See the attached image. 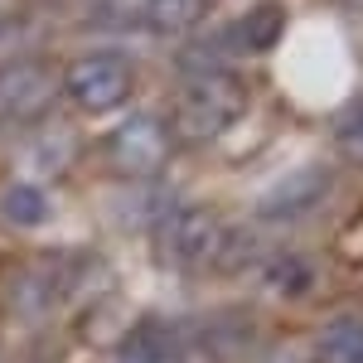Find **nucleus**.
<instances>
[{
  "mask_svg": "<svg viewBox=\"0 0 363 363\" xmlns=\"http://www.w3.org/2000/svg\"><path fill=\"white\" fill-rule=\"evenodd\" d=\"M247 112V87L233 68H203L189 73L174 92V136L189 145H208L233 131Z\"/></svg>",
  "mask_w": 363,
  "mask_h": 363,
  "instance_id": "f257e3e1",
  "label": "nucleus"
},
{
  "mask_svg": "<svg viewBox=\"0 0 363 363\" xmlns=\"http://www.w3.org/2000/svg\"><path fill=\"white\" fill-rule=\"evenodd\" d=\"M63 87H68V97H73L78 112L107 116V112L131 102V92H136V63L121 49H92V54L68 63Z\"/></svg>",
  "mask_w": 363,
  "mask_h": 363,
  "instance_id": "f03ea898",
  "label": "nucleus"
},
{
  "mask_svg": "<svg viewBox=\"0 0 363 363\" xmlns=\"http://www.w3.org/2000/svg\"><path fill=\"white\" fill-rule=\"evenodd\" d=\"M228 233L223 218L213 208H174L160 228V242H165L169 267L179 272H218L228 252Z\"/></svg>",
  "mask_w": 363,
  "mask_h": 363,
  "instance_id": "7ed1b4c3",
  "label": "nucleus"
},
{
  "mask_svg": "<svg viewBox=\"0 0 363 363\" xmlns=\"http://www.w3.org/2000/svg\"><path fill=\"white\" fill-rule=\"evenodd\" d=\"M58 78L44 58H20L0 68V126H29L49 112Z\"/></svg>",
  "mask_w": 363,
  "mask_h": 363,
  "instance_id": "20e7f679",
  "label": "nucleus"
},
{
  "mask_svg": "<svg viewBox=\"0 0 363 363\" xmlns=\"http://www.w3.org/2000/svg\"><path fill=\"white\" fill-rule=\"evenodd\" d=\"M107 160L131 179H155L169 160V131L160 116H126L107 140Z\"/></svg>",
  "mask_w": 363,
  "mask_h": 363,
  "instance_id": "39448f33",
  "label": "nucleus"
},
{
  "mask_svg": "<svg viewBox=\"0 0 363 363\" xmlns=\"http://www.w3.org/2000/svg\"><path fill=\"white\" fill-rule=\"evenodd\" d=\"M335 189V174L330 165H306V169H291L286 179H277L267 194L257 199V223L262 228H277V223H296V218H306L315 213L325 194Z\"/></svg>",
  "mask_w": 363,
  "mask_h": 363,
  "instance_id": "423d86ee",
  "label": "nucleus"
},
{
  "mask_svg": "<svg viewBox=\"0 0 363 363\" xmlns=\"http://www.w3.org/2000/svg\"><path fill=\"white\" fill-rule=\"evenodd\" d=\"M78 257H68V252H44L39 262H29L25 272L15 277L10 286V296H15V310H25V315H44V310L63 306L68 296H73V286H78Z\"/></svg>",
  "mask_w": 363,
  "mask_h": 363,
  "instance_id": "0eeeda50",
  "label": "nucleus"
},
{
  "mask_svg": "<svg viewBox=\"0 0 363 363\" xmlns=\"http://www.w3.org/2000/svg\"><path fill=\"white\" fill-rule=\"evenodd\" d=\"M281 34H286V5L281 0H257L247 15H238L233 25L223 29V44L228 54H267V49H277Z\"/></svg>",
  "mask_w": 363,
  "mask_h": 363,
  "instance_id": "6e6552de",
  "label": "nucleus"
},
{
  "mask_svg": "<svg viewBox=\"0 0 363 363\" xmlns=\"http://www.w3.org/2000/svg\"><path fill=\"white\" fill-rule=\"evenodd\" d=\"M116 363H179V330L165 320H140L116 344Z\"/></svg>",
  "mask_w": 363,
  "mask_h": 363,
  "instance_id": "1a4fd4ad",
  "label": "nucleus"
},
{
  "mask_svg": "<svg viewBox=\"0 0 363 363\" xmlns=\"http://www.w3.org/2000/svg\"><path fill=\"white\" fill-rule=\"evenodd\" d=\"M315 363H363V310H339L320 325Z\"/></svg>",
  "mask_w": 363,
  "mask_h": 363,
  "instance_id": "9d476101",
  "label": "nucleus"
},
{
  "mask_svg": "<svg viewBox=\"0 0 363 363\" xmlns=\"http://www.w3.org/2000/svg\"><path fill=\"white\" fill-rule=\"evenodd\" d=\"M213 10V0H145L140 29L145 34H189Z\"/></svg>",
  "mask_w": 363,
  "mask_h": 363,
  "instance_id": "9b49d317",
  "label": "nucleus"
},
{
  "mask_svg": "<svg viewBox=\"0 0 363 363\" xmlns=\"http://www.w3.org/2000/svg\"><path fill=\"white\" fill-rule=\"evenodd\" d=\"M0 213L15 228H39V223H49V194L34 179H20V184H10L0 194Z\"/></svg>",
  "mask_w": 363,
  "mask_h": 363,
  "instance_id": "f8f14e48",
  "label": "nucleus"
},
{
  "mask_svg": "<svg viewBox=\"0 0 363 363\" xmlns=\"http://www.w3.org/2000/svg\"><path fill=\"white\" fill-rule=\"evenodd\" d=\"M262 281L272 291H281V296H301L310 281H315V272H310V262L301 252H277V257L262 262Z\"/></svg>",
  "mask_w": 363,
  "mask_h": 363,
  "instance_id": "ddd939ff",
  "label": "nucleus"
},
{
  "mask_svg": "<svg viewBox=\"0 0 363 363\" xmlns=\"http://www.w3.org/2000/svg\"><path fill=\"white\" fill-rule=\"evenodd\" d=\"M145 0H87V25L92 29H140Z\"/></svg>",
  "mask_w": 363,
  "mask_h": 363,
  "instance_id": "4468645a",
  "label": "nucleus"
},
{
  "mask_svg": "<svg viewBox=\"0 0 363 363\" xmlns=\"http://www.w3.org/2000/svg\"><path fill=\"white\" fill-rule=\"evenodd\" d=\"M335 150L349 165H363V97H354V102L335 116Z\"/></svg>",
  "mask_w": 363,
  "mask_h": 363,
  "instance_id": "2eb2a0df",
  "label": "nucleus"
},
{
  "mask_svg": "<svg viewBox=\"0 0 363 363\" xmlns=\"http://www.w3.org/2000/svg\"><path fill=\"white\" fill-rule=\"evenodd\" d=\"M267 363H301V354H296V349H272Z\"/></svg>",
  "mask_w": 363,
  "mask_h": 363,
  "instance_id": "dca6fc26",
  "label": "nucleus"
}]
</instances>
